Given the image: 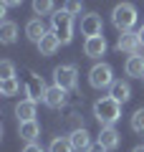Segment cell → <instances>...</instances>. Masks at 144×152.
Listing matches in <instances>:
<instances>
[{
	"mask_svg": "<svg viewBox=\"0 0 144 152\" xmlns=\"http://www.w3.org/2000/svg\"><path fill=\"white\" fill-rule=\"evenodd\" d=\"M111 23L116 26L119 33H127L137 26V8L132 3H119L116 8L111 10Z\"/></svg>",
	"mask_w": 144,
	"mask_h": 152,
	"instance_id": "cell-3",
	"label": "cell"
},
{
	"mask_svg": "<svg viewBox=\"0 0 144 152\" xmlns=\"http://www.w3.org/2000/svg\"><path fill=\"white\" fill-rule=\"evenodd\" d=\"M81 8H84V3H81V0H66V3H63V10H68L71 15H79Z\"/></svg>",
	"mask_w": 144,
	"mask_h": 152,
	"instance_id": "cell-25",
	"label": "cell"
},
{
	"mask_svg": "<svg viewBox=\"0 0 144 152\" xmlns=\"http://www.w3.org/2000/svg\"><path fill=\"white\" fill-rule=\"evenodd\" d=\"M132 152H144V145H139V147H134Z\"/></svg>",
	"mask_w": 144,
	"mask_h": 152,
	"instance_id": "cell-30",
	"label": "cell"
},
{
	"mask_svg": "<svg viewBox=\"0 0 144 152\" xmlns=\"http://www.w3.org/2000/svg\"><path fill=\"white\" fill-rule=\"evenodd\" d=\"M0 41H3L5 46H10V43H15V41H18V26L13 20L3 23V28H0Z\"/></svg>",
	"mask_w": 144,
	"mask_h": 152,
	"instance_id": "cell-19",
	"label": "cell"
},
{
	"mask_svg": "<svg viewBox=\"0 0 144 152\" xmlns=\"http://www.w3.org/2000/svg\"><path fill=\"white\" fill-rule=\"evenodd\" d=\"M51 31L61 38V43H71L73 41V15L68 10H56L51 15Z\"/></svg>",
	"mask_w": 144,
	"mask_h": 152,
	"instance_id": "cell-2",
	"label": "cell"
},
{
	"mask_svg": "<svg viewBox=\"0 0 144 152\" xmlns=\"http://www.w3.org/2000/svg\"><path fill=\"white\" fill-rule=\"evenodd\" d=\"M36 46H38V51H41V56H53V53H56V51H58L63 43H61V38L56 36L53 31H48L46 36H43L41 41L36 43Z\"/></svg>",
	"mask_w": 144,
	"mask_h": 152,
	"instance_id": "cell-11",
	"label": "cell"
},
{
	"mask_svg": "<svg viewBox=\"0 0 144 152\" xmlns=\"http://www.w3.org/2000/svg\"><path fill=\"white\" fill-rule=\"evenodd\" d=\"M124 69H127L129 76H134V79H142V76H144V56H139V53H137V56H129Z\"/></svg>",
	"mask_w": 144,
	"mask_h": 152,
	"instance_id": "cell-18",
	"label": "cell"
},
{
	"mask_svg": "<svg viewBox=\"0 0 144 152\" xmlns=\"http://www.w3.org/2000/svg\"><path fill=\"white\" fill-rule=\"evenodd\" d=\"M18 134H20V140H25V142H36V137L41 134V127H38L36 119L20 122V124H18Z\"/></svg>",
	"mask_w": 144,
	"mask_h": 152,
	"instance_id": "cell-17",
	"label": "cell"
},
{
	"mask_svg": "<svg viewBox=\"0 0 144 152\" xmlns=\"http://www.w3.org/2000/svg\"><path fill=\"white\" fill-rule=\"evenodd\" d=\"M23 152H43V147L36 145V142H25V150H23Z\"/></svg>",
	"mask_w": 144,
	"mask_h": 152,
	"instance_id": "cell-26",
	"label": "cell"
},
{
	"mask_svg": "<svg viewBox=\"0 0 144 152\" xmlns=\"http://www.w3.org/2000/svg\"><path fill=\"white\" fill-rule=\"evenodd\" d=\"M48 152H73V145H71V137H56L48 147Z\"/></svg>",
	"mask_w": 144,
	"mask_h": 152,
	"instance_id": "cell-20",
	"label": "cell"
},
{
	"mask_svg": "<svg viewBox=\"0 0 144 152\" xmlns=\"http://www.w3.org/2000/svg\"><path fill=\"white\" fill-rule=\"evenodd\" d=\"M71 145H73V150L86 152V150L91 147V134H89V129H84V127L73 129V132H71Z\"/></svg>",
	"mask_w": 144,
	"mask_h": 152,
	"instance_id": "cell-14",
	"label": "cell"
},
{
	"mask_svg": "<svg viewBox=\"0 0 144 152\" xmlns=\"http://www.w3.org/2000/svg\"><path fill=\"white\" fill-rule=\"evenodd\" d=\"M46 91H48V86L43 84V79H41L38 74H31V76H28V81H25V94H28V99L41 102V99H46Z\"/></svg>",
	"mask_w": 144,
	"mask_h": 152,
	"instance_id": "cell-9",
	"label": "cell"
},
{
	"mask_svg": "<svg viewBox=\"0 0 144 152\" xmlns=\"http://www.w3.org/2000/svg\"><path fill=\"white\" fill-rule=\"evenodd\" d=\"M142 81H144V76H142Z\"/></svg>",
	"mask_w": 144,
	"mask_h": 152,
	"instance_id": "cell-31",
	"label": "cell"
},
{
	"mask_svg": "<svg viewBox=\"0 0 144 152\" xmlns=\"http://www.w3.org/2000/svg\"><path fill=\"white\" fill-rule=\"evenodd\" d=\"M81 33H84L86 38L91 36H104V20L99 13H86L84 18H81Z\"/></svg>",
	"mask_w": 144,
	"mask_h": 152,
	"instance_id": "cell-6",
	"label": "cell"
},
{
	"mask_svg": "<svg viewBox=\"0 0 144 152\" xmlns=\"http://www.w3.org/2000/svg\"><path fill=\"white\" fill-rule=\"evenodd\" d=\"M94 117L101 127H114L121 119V102H116L114 96H101L94 102Z\"/></svg>",
	"mask_w": 144,
	"mask_h": 152,
	"instance_id": "cell-1",
	"label": "cell"
},
{
	"mask_svg": "<svg viewBox=\"0 0 144 152\" xmlns=\"http://www.w3.org/2000/svg\"><path fill=\"white\" fill-rule=\"evenodd\" d=\"M116 48H119V51H124V53H129V56H137L139 51H142L139 33H134V31L121 33V36H119V41H116Z\"/></svg>",
	"mask_w": 144,
	"mask_h": 152,
	"instance_id": "cell-7",
	"label": "cell"
},
{
	"mask_svg": "<svg viewBox=\"0 0 144 152\" xmlns=\"http://www.w3.org/2000/svg\"><path fill=\"white\" fill-rule=\"evenodd\" d=\"M106 38L104 36H91V38H86V43H84V53L89 56V58H99V56H104L106 53Z\"/></svg>",
	"mask_w": 144,
	"mask_h": 152,
	"instance_id": "cell-10",
	"label": "cell"
},
{
	"mask_svg": "<svg viewBox=\"0 0 144 152\" xmlns=\"http://www.w3.org/2000/svg\"><path fill=\"white\" fill-rule=\"evenodd\" d=\"M36 104H38V102H33V99H23V102H18V104H15V117H18V122H31V119H36Z\"/></svg>",
	"mask_w": 144,
	"mask_h": 152,
	"instance_id": "cell-13",
	"label": "cell"
},
{
	"mask_svg": "<svg viewBox=\"0 0 144 152\" xmlns=\"http://www.w3.org/2000/svg\"><path fill=\"white\" fill-rule=\"evenodd\" d=\"M132 129L137 132V134L144 132V109H137V112L132 114Z\"/></svg>",
	"mask_w": 144,
	"mask_h": 152,
	"instance_id": "cell-23",
	"label": "cell"
},
{
	"mask_svg": "<svg viewBox=\"0 0 144 152\" xmlns=\"http://www.w3.org/2000/svg\"><path fill=\"white\" fill-rule=\"evenodd\" d=\"M139 33V41H142V46H144V26H142V31H137Z\"/></svg>",
	"mask_w": 144,
	"mask_h": 152,
	"instance_id": "cell-29",
	"label": "cell"
},
{
	"mask_svg": "<svg viewBox=\"0 0 144 152\" xmlns=\"http://www.w3.org/2000/svg\"><path fill=\"white\" fill-rule=\"evenodd\" d=\"M109 96H114L116 102L127 104L129 99H132V86H129L127 81H114L111 86H109Z\"/></svg>",
	"mask_w": 144,
	"mask_h": 152,
	"instance_id": "cell-16",
	"label": "cell"
},
{
	"mask_svg": "<svg viewBox=\"0 0 144 152\" xmlns=\"http://www.w3.org/2000/svg\"><path fill=\"white\" fill-rule=\"evenodd\" d=\"M86 152H109V150H106L104 145H99V142H96V145H91V147H89Z\"/></svg>",
	"mask_w": 144,
	"mask_h": 152,
	"instance_id": "cell-27",
	"label": "cell"
},
{
	"mask_svg": "<svg viewBox=\"0 0 144 152\" xmlns=\"http://www.w3.org/2000/svg\"><path fill=\"white\" fill-rule=\"evenodd\" d=\"M46 33H48V31H46V23H43L41 18H33V20L25 23V36L31 38L33 43H38V41H41Z\"/></svg>",
	"mask_w": 144,
	"mask_h": 152,
	"instance_id": "cell-15",
	"label": "cell"
},
{
	"mask_svg": "<svg viewBox=\"0 0 144 152\" xmlns=\"http://www.w3.org/2000/svg\"><path fill=\"white\" fill-rule=\"evenodd\" d=\"M0 79H15V66L10 61H0Z\"/></svg>",
	"mask_w": 144,
	"mask_h": 152,
	"instance_id": "cell-24",
	"label": "cell"
},
{
	"mask_svg": "<svg viewBox=\"0 0 144 152\" xmlns=\"http://www.w3.org/2000/svg\"><path fill=\"white\" fill-rule=\"evenodd\" d=\"M66 102H68V91H66L63 86H58V84L48 86L46 99H43V104H46V107H51V109H61V107H66Z\"/></svg>",
	"mask_w": 144,
	"mask_h": 152,
	"instance_id": "cell-8",
	"label": "cell"
},
{
	"mask_svg": "<svg viewBox=\"0 0 144 152\" xmlns=\"http://www.w3.org/2000/svg\"><path fill=\"white\" fill-rule=\"evenodd\" d=\"M18 89H20L18 79H3V81H0V91L5 94V96H13V94H18Z\"/></svg>",
	"mask_w": 144,
	"mask_h": 152,
	"instance_id": "cell-22",
	"label": "cell"
},
{
	"mask_svg": "<svg viewBox=\"0 0 144 152\" xmlns=\"http://www.w3.org/2000/svg\"><path fill=\"white\" fill-rule=\"evenodd\" d=\"M53 81L58 86H63L66 91H73L76 84H79V71H76V66H71V64L56 66L53 69Z\"/></svg>",
	"mask_w": 144,
	"mask_h": 152,
	"instance_id": "cell-5",
	"label": "cell"
},
{
	"mask_svg": "<svg viewBox=\"0 0 144 152\" xmlns=\"http://www.w3.org/2000/svg\"><path fill=\"white\" fill-rule=\"evenodd\" d=\"M99 145H104L106 150H116L121 145V134L114 127H101V132H99Z\"/></svg>",
	"mask_w": 144,
	"mask_h": 152,
	"instance_id": "cell-12",
	"label": "cell"
},
{
	"mask_svg": "<svg viewBox=\"0 0 144 152\" xmlns=\"http://www.w3.org/2000/svg\"><path fill=\"white\" fill-rule=\"evenodd\" d=\"M116 81L114 79V69L109 64H96V66H91V71H89V84L94 89H109L111 84Z\"/></svg>",
	"mask_w": 144,
	"mask_h": 152,
	"instance_id": "cell-4",
	"label": "cell"
},
{
	"mask_svg": "<svg viewBox=\"0 0 144 152\" xmlns=\"http://www.w3.org/2000/svg\"><path fill=\"white\" fill-rule=\"evenodd\" d=\"M33 13H36V15L53 13V0H33Z\"/></svg>",
	"mask_w": 144,
	"mask_h": 152,
	"instance_id": "cell-21",
	"label": "cell"
},
{
	"mask_svg": "<svg viewBox=\"0 0 144 152\" xmlns=\"http://www.w3.org/2000/svg\"><path fill=\"white\" fill-rule=\"evenodd\" d=\"M3 5H8V8H18V5H23V0H3Z\"/></svg>",
	"mask_w": 144,
	"mask_h": 152,
	"instance_id": "cell-28",
	"label": "cell"
}]
</instances>
